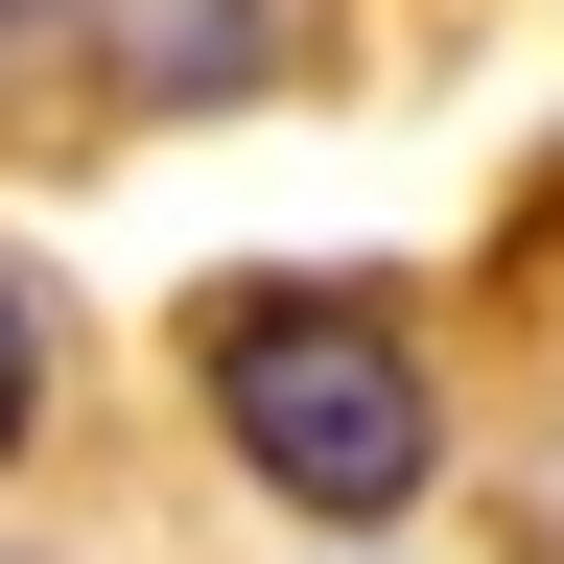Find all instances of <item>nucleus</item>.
Wrapping results in <instances>:
<instances>
[{"mask_svg": "<svg viewBox=\"0 0 564 564\" xmlns=\"http://www.w3.org/2000/svg\"><path fill=\"white\" fill-rule=\"evenodd\" d=\"M188 377H212V447L282 518H329V541H377V518L447 494V377H423V329L377 282H212Z\"/></svg>", "mask_w": 564, "mask_h": 564, "instance_id": "f257e3e1", "label": "nucleus"}, {"mask_svg": "<svg viewBox=\"0 0 564 564\" xmlns=\"http://www.w3.org/2000/svg\"><path fill=\"white\" fill-rule=\"evenodd\" d=\"M141 95H259V0H141Z\"/></svg>", "mask_w": 564, "mask_h": 564, "instance_id": "f03ea898", "label": "nucleus"}, {"mask_svg": "<svg viewBox=\"0 0 564 564\" xmlns=\"http://www.w3.org/2000/svg\"><path fill=\"white\" fill-rule=\"evenodd\" d=\"M24 447H47V282L0 259V470H24Z\"/></svg>", "mask_w": 564, "mask_h": 564, "instance_id": "7ed1b4c3", "label": "nucleus"}]
</instances>
